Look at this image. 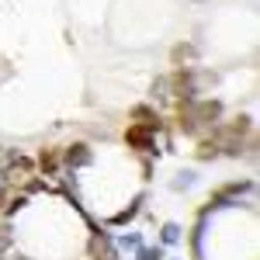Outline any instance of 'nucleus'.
<instances>
[{
  "instance_id": "nucleus-1",
  "label": "nucleus",
  "mask_w": 260,
  "mask_h": 260,
  "mask_svg": "<svg viewBox=\"0 0 260 260\" xmlns=\"http://www.w3.org/2000/svg\"><path fill=\"white\" fill-rule=\"evenodd\" d=\"M246 132H250V118L240 115L233 125H215L212 142H215L219 149H225L229 156H240V153H243V136H246Z\"/></svg>"
},
{
  "instance_id": "nucleus-2",
  "label": "nucleus",
  "mask_w": 260,
  "mask_h": 260,
  "mask_svg": "<svg viewBox=\"0 0 260 260\" xmlns=\"http://www.w3.org/2000/svg\"><path fill=\"white\" fill-rule=\"evenodd\" d=\"M219 115H222L219 101H191V118H194V125H215Z\"/></svg>"
},
{
  "instance_id": "nucleus-3",
  "label": "nucleus",
  "mask_w": 260,
  "mask_h": 260,
  "mask_svg": "<svg viewBox=\"0 0 260 260\" xmlns=\"http://www.w3.org/2000/svg\"><path fill=\"white\" fill-rule=\"evenodd\" d=\"M31 174V160L28 156H11V163L4 167V184H24Z\"/></svg>"
},
{
  "instance_id": "nucleus-4",
  "label": "nucleus",
  "mask_w": 260,
  "mask_h": 260,
  "mask_svg": "<svg viewBox=\"0 0 260 260\" xmlns=\"http://www.w3.org/2000/svg\"><path fill=\"white\" fill-rule=\"evenodd\" d=\"M125 142H128V146H136V149H142V153H156L153 132H149V128H142V125H132V128L125 132Z\"/></svg>"
},
{
  "instance_id": "nucleus-5",
  "label": "nucleus",
  "mask_w": 260,
  "mask_h": 260,
  "mask_svg": "<svg viewBox=\"0 0 260 260\" xmlns=\"http://www.w3.org/2000/svg\"><path fill=\"white\" fill-rule=\"evenodd\" d=\"M90 257L94 260H118V250L111 246V240L104 233H94L90 236Z\"/></svg>"
},
{
  "instance_id": "nucleus-6",
  "label": "nucleus",
  "mask_w": 260,
  "mask_h": 260,
  "mask_svg": "<svg viewBox=\"0 0 260 260\" xmlns=\"http://www.w3.org/2000/svg\"><path fill=\"white\" fill-rule=\"evenodd\" d=\"M167 83H170V90H174L177 98H184V101H191V94H194V80H191V73H187V70H177Z\"/></svg>"
},
{
  "instance_id": "nucleus-7",
  "label": "nucleus",
  "mask_w": 260,
  "mask_h": 260,
  "mask_svg": "<svg viewBox=\"0 0 260 260\" xmlns=\"http://www.w3.org/2000/svg\"><path fill=\"white\" fill-rule=\"evenodd\" d=\"M132 118H136V125L149 128V132H156V128H160V115H156L149 104H136V108H132Z\"/></svg>"
},
{
  "instance_id": "nucleus-8",
  "label": "nucleus",
  "mask_w": 260,
  "mask_h": 260,
  "mask_svg": "<svg viewBox=\"0 0 260 260\" xmlns=\"http://www.w3.org/2000/svg\"><path fill=\"white\" fill-rule=\"evenodd\" d=\"M62 160L70 163V167H87V163H90V149H87V146H70Z\"/></svg>"
},
{
  "instance_id": "nucleus-9",
  "label": "nucleus",
  "mask_w": 260,
  "mask_h": 260,
  "mask_svg": "<svg viewBox=\"0 0 260 260\" xmlns=\"http://www.w3.org/2000/svg\"><path fill=\"white\" fill-rule=\"evenodd\" d=\"M139 205H142V194H139V198H132V205L121 208L118 215H111V225H125V222H132L136 215H139Z\"/></svg>"
},
{
  "instance_id": "nucleus-10",
  "label": "nucleus",
  "mask_w": 260,
  "mask_h": 260,
  "mask_svg": "<svg viewBox=\"0 0 260 260\" xmlns=\"http://www.w3.org/2000/svg\"><path fill=\"white\" fill-rule=\"evenodd\" d=\"M198 59V49L194 45H174V62L184 70V62H194Z\"/></svg>"
},
{
  "instance_id": "nucleus-11",
  "label": "nucleus",
  "mask_w": 260,
  "mask_h": 260,
  "mask_svg": "<svg viewBox=\"0 0 260 260\" xmlns=\"http://www.w3.org/2000/svg\"><path fill=\"white\" fill-rule=\"evenodd\" d=\"M39 163H42L45 174H56V170H59V153H56V149H45V153L39 156Z\"/></svg>"
},
{
  "instance_id": "nucleus-12",
  "label": "nucleus",
  "mask_w": 260,
  "mask_h": 260,
  "mask_svg": "<svg viewBox=\"0 0 260 260\" xmlns=\"http://www.w3.org/2000/svg\"><path fill=\"white\" fill-rule=\"evenodd\" d=\"M11 243H14V229H11L7 222H0V257L11 250Z\"/></svg>"
},
{
  "instance_id": "nucleus-13",
  "label": "nucleus",
  "mask_w": 260,
  "mask_h": 260,
  "mask_svg": "<svg viewBox=\"0 0 260 260\" xmlns=\"http://www.w3.org/2000/svg\"><path fill=\"white\" fill-rule=\"evenodd\" d=\"M160 240L163 243H177L180 240V225H177V222H167V225H163V233H160Z\"/></svg>"
},
{
  "instance_id": "nucleus-14",
  "label": "nucleus",
  "mask_w": 260,
  "mask_h": 260,
  "mask_svg": "<svg viewBox=\"0 0 260 260\" xmlns=\"http://www.w3.org/2000/svg\"><path fill=\"white\" fill-rule=\"evenodd\" d=\"M198 156H201V160H212V156H219V146H215L212 139H205V142L198 146Z\"/></svg>"
},
{
  "instance_id": "nucleus-15",
  "label": "nucleus",
  "mask_w": 260,
  "mask_h": 260,
  "mask_svg": "<svg viewBox=\"0 0 260 260\" xmlns=\"http://www.w3.org/2000/svg\"><path fill=\"white\" fill-rule=\"evenodd\" d=\"M191 184H194V174H191V170H184V174H177V180H174L170 187H174V191H184V187H191Z\"/></svg>"
},
{
  "instance_id": "nucleus-16",
  "label": "nucleus",
  "mask_w": 260,
  "mask_h": 260,
  "mask_svg": "<svg viewBox=\"0 0 260 260\" xmlns=\"http://www.w3.org/2000/svg\"><path fill=\"white\" fill-rule=\"evenodd\" d=\"M139 260H163L160 246H149V250H139Z\"/></svg>"
},
{
  "instance_id": "nucleus-17",
  "label": "nucleus",
  "mask_w": 260,
  "mask_h": 260,
  "mask_svg": "<svg viewBox=\"0 0 260 260\" xmlns=\"http://www.w3.org/2000/svg\"><path fill=\"white\" fill-rule=\"evenodd\" d=\"M167 90H170V83H167V77H160V80L153 83V98H167Z\"/></svg>"
},
{
  "instance_id": "nucleus-18",
  "label": "nucleus",
  "mask_w": 260,
  "mask_h": 260,
  "mask_svg": "<svg viewBox=\"0 0 260 260\" xmlns=\"http://www.w3.org/2000/svg\"><path fill=\"white\" fill-rule=\"evenodd\" d=\"M18 208H24V198H21V194L7 198V212H18Z\"/></svg>"
},
{
  "instance_id": "nucleus-19",
  "label": "nucleus",
  "mask_w": 260,
  "mask_h": 260,
  "mask_svg": "<svg viewBox=\"0 0 260 260\" xmlns=\"http://www.w3.org/2000/svg\"><path fill=\"white\" fill-rule=\"evenodd\" d=\"M121 246H125V250H139L142 243H139V236H125V240H121Z\"/></svg>"
},
{
  "instance_id": "nucleus-20",
  "label": "nucleus",
  "mask_w": 260,
  "mask_h": 260,
  "mask_svg": "<svg viewBox=\"0 0 260 260\" xmlns=\"http://www.w3.org/2000/svg\"><path fill=\"white\" fill-rule=\"evenodd\" d=\"M11 156H14V153H7V149H4V146H0V170H4V167H7V163H11Z\"/></svg>"
},
{
  "instance_id": "nucleus-21",
  "label": "nucleus",
  "mask_w": 260,
  "mask_h": 260,
  "mask_svg": "<svg viewBox=\"0 0 260 260\" xmlns=\"http://www.w3.org/2000/svg\"><path fill=\"white\" fill-rule=\"evenodd\" d=\"M4 198H7V191H4V177H0V205H4Z\"/></svg>"
}]
</instances>
